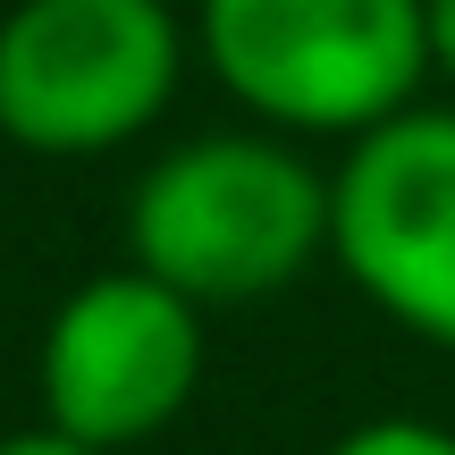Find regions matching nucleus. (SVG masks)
Segmentation results:
<instances>
[{
  "instance_id": "obj_2",
  "label": "nucleus",
  "mask_w": 455,
  "mask_h": 455,
  "mask_svg": "<svg viewBox=\"0 0 455 455\" xmlns=\"http://www.w3.org/2000/svg\"><path fill=\"white\" fill-rule=\"evenodd\" d=\"M212 76L270 127L363 135L413 110L430 0H203Z\"/></svg>"
},
{
  "instance_id": "obj_5",
  "label": "nucleus",
  "mask_w": 455,
  "mask_h": 455,
  "mask_svg": "<svg viewBox=\"0 0 455 455\" xmlns=\"http://www.w3.org/2000/svg\"><path fill=\"white\" fill-rule=\"evenodd\" d=\"M203 321L178 287L152 270H110L84 295H68L43 346V405L51 430L84 447H135L195 396Z\"/></svg>"
},
{
  "instance_id": "obj_3",
  "label": "nucleus",
  "mask_w": 455,
  "mask_h": 455,
  "mask_svg": "<svg viewBox=\"0 0 455 455\" xmlns=\"http://www.w3.org/2000/svg\"><path fill=\"white\" fill-rule=\"evenodd\" d=\"M161 0H17L0 26V135L26 152H110L178 93Z\"/></svg>"
},
{
  "instance_id": "obj_7",
  "label": "nucleus",
  "mask_w": 455,
  "mask_h": 455,
  "mask_svg": "<svg viewBox=\"0 0 455 455\" xmlns=\"http://www.w3.org/2000/svg\"><path fill=\"white\" fill-rule=\"evenodd\" d=\"M0 455H101V447L68 439V430H34V439H0Z\"/></svg>"
},
{
  "instance_id": "obj_6",
  "label": "nucleus",
  "mask_w": 455,
  "mask_h": 455,
  "mask_svg": "<svg viewBox=\"0 0 455 455\" xmlns=\"http://www.w3.org/2000/svg\"><path fill=\"white\" fill-rule=\"evenodd\" d=\"M338 455H455V439L430 430V422H371V430H355Z\"/></svg>"
},
{
  "instance_id": "obj_8",
  "label": "nucleus",
  "mask_w": 455,
  "mask_h": 455,
  "mask_svg": "<svg viewBox=\"0 0 455 455\" xmlns=\"http://www.w3.org/2000/svg\"><path fill=\"white\" fill-rule=\"evenodd\" d=\"M430 60L455 76V0H430Z\"/></svg>"
},
{
  "instance_id": "obj_1",
  "label": "nucleus",
  "mask_w": 455,
  "mask_h": 455,
  "mask_svg": "<svg viewBox=\"0 0 455 455\" xmlns=\"http://www.w3.org/2000/svg\"><path fill=\"white\" fill-rule=\"evenodd\" d=\"M127 244L186 304H253L329 244V186L287 144L203 135L135 186Z\"/></svg>"
},
{
  "instance_id": "obj_4",
  "label": "nucleus",
  "mask_w": 455,
  "mask_h": 455,
  "mask_svg": "<svg viewBox=\"0 0 455 455\" xmlns=\"http://www.w3.org/2000/svg\"><path fill=\"white\" fill-rule=\"evenodd\" d=\"M329 244L388 321L455 346V110H396L355 135Z\"/></svg>"
}]
</instances>
